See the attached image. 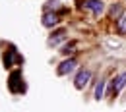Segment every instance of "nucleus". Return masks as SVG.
Instances as JSON below:
<instances>
[{
	"mask_svg": "<svg viewBox=\"0 0 126 112\" xmlns=\"http://www.w3.org/2000/svg\"><path fill=\"white\" fill-rule=\"evenodd\" d=\"M81 6H83L85 10H91L95 16H101L103 10H105V2H103V0H85Z\"/></svg>",
	"mask_w": 126,
	"mask_h": 112,
	"instance_id": "f257e3e1",
	"label": "nucleus"
},
{
	"mask_svg": "<svg viewBox=\"0 0 126 112\" xmlns=\"http://www.w3.org/2000/svg\"><path fill=\"white\" fill-rule=\"evenodd\" d=\"M76 60L74 58H68V60H64L62 64L58 66V75H66V74H70V72H74L76 70Z\"/></svg>",
	"mask_w": 126,
	"mask_h": 112,
	"instance_id": "f03ea898",
	"label": "nucleus"
},
{
	"mask_svg": "<svg viewBox=\"0 0 126 112\" xmlns=\"http://www.w3.org/2000/svg\"><path fill=\"white\" fill-rule=\"evenodd\" d=\"M89 77H91V72H89V70H81L78 75H76V87H78V89H83V87L89 83Z\"/></svg>",
	"mask_w": 126,
	"mask_h": 112,
	"instance_id": "7ed1b4c3",
	"label": "nucleus"
},
{
	"mask_svg": "<svg viewBox=\"0 0 126 112\" xmlns=\"http://www.w3.org/2000/svg\"><path fill=\"white\" fill-rule=\"evenodd\" d=\"M21 79V72H12L10 74V81H8V85H10V91L12 93H19L21 91V87H17V81Z\"/></svg>",
	"mask_w": 126,
	"mask_h": 112,
	"instance_id": "20e7f679",
	"label": "nucleus"
},
{
	"mask_svg": "<svg viewBox=\"0 0 126 112\" xmlns=\"http://www.w3.org/2000/svg\"><path fill=\"white\" fill-rule=\"evenodd\" d=\"M58 23V17H56V14H50V12H47L45 16H43V25L45 27H54Z\"/></svg>",
	"mask_w": 126,
	"mask_h": 112,
	"instance_id": "39448f33",
	"label": "nucleus"
},
{
	"mask_svg": "<svg viewBox=\"0 0 126 112\" xmlns=\"http://www.w3.org/2000/svg\"><path fill=\"white\" fill-rule=\"evenodd\" d=\"M114 81H116V83L112 85V93H118L120 89H124V85H126V74H120Z\"/></svg>",
	"mask_w": 126,
	"mask_h": 112,
	"instance_id": "423d86ee",
	"label": "nucleus"
},
{
	"mask_svg": "<svg viewBox=\"0 0 126 112\" xmlns=\"http://www.w3.org/2000/svg\"><path fill=\"white\" fill-rule=\"evenodd\" d=\"M64 39H66V31L60 29L58 33H54V37H50V39H48V45H50V47H54V45H58V43L64 41Z\"/></svg>",
	"mask_w": 126,
	"mask_h": 112,
	"instance_id": "0eeeda50",
	"label": "nucleus"
},
{
	"mask_svg": "<svg viewBox=\"0 0 126 112\" xmlns=\"http://www.w3.org/2000/svg\"><path fill=\"white\" fill-rule=\"evenodd\" d=\"M19 60H21V58L17 56V52H16V50H8V56L4 58V64H6V66H10L12 62H19Z\"/></svg>",
	"mask_w": 126,
	"mask_h": 112,
	"instance_id": "6e6552de",
	"label": "nucleus"
},
{
	"mask_svg": "<svg viewBox=\"0 0 126 112\" xmlns=\"http://www.w3.org/2000/svg\"><path fill=\"white\" fill-rule=\"evenodd\" d=\"M122 16H124V14H122L120 4H112V8H110V17H112V19H120Z\"/></svg>",
	"mask_w": 126,
	"mask_h": 112,
	"instance_id": "1a4fd4ad",
	"label": "nucleus"
},
{
	"mask_svg": "<svg viewBox=\"0 0 126 112\" xmlns=\"http://www.w3.org/2000/svg\"><path fill=\"white\" fill-rule=\"evenodd\" d=\"M105 83H107V81L101 79L99 83H97V87H95V99H97V100H101V99H103V93H105Z\"/></svg>",
	"mask_w": 126,
	"mask_h": 112,
	"instance_id": "9d476101",
	"label": "nucleus"
},
{
	"mask_svg": "<svg viewBox=\"0 0 126 112\" xmlns=\"http://www.w3.org/2000/svg\"><path fill=\"white\" fill-rule=\"evenodd\" d=\"M74 48H76V41H72L70 45H64V48L60 50V52H62L64 56H68V54H72V52H74Z\"/></svg>",
	"mask_w": 126,
	"mask_h": 112,
	"instance_id": "9b49d317",
	"label": "nucleus"
},
{
	"mask_svg": "<svg viewBox=\"0 0 126 112\" xmlns=\"http://www.w3.org/2000/svg\"><path fill=\"white\" fill-rule=\"evenodd\" d=\"M60 8V2L58 0H48L47 2V10H58Z\"/></svg>",
	"mask_w": 126,
	"mask_h": 112,
	"instance_id": "f8f14e48",
	"label": "nucleus"
},
{
	"mask_svg": "<svg viewBox=\"0 0 126 112\" xmlns=\"http://www.w3.org/2000/svg\"><path fill=\"white\" fill-rule=\"evenodd\" d=\"M118 31H120V33H126V14L118 19Z\"/></svg>",
	"mask_w": 126,
	"mask_h": 112,
	"instance_id": "ddd939ff",
	"label": "nucleus"
},
{
	"mask_svg": "<svg viewBox=\"0 0 126 112\" xmlns=\"http://www.w3.org/2000/svg\"><path fill=\"white\" fill-rule=\"evenodd\" d=\"M107 45H109V47H112V48H118V47H120V43H118V41H112V39H109V41H107Z\"/></svg>",
	"mask_w": 126,
	"mask_h": 112,
	"instance_id": "4468645a",
	"label": "nucleus"
}]
</instances>
